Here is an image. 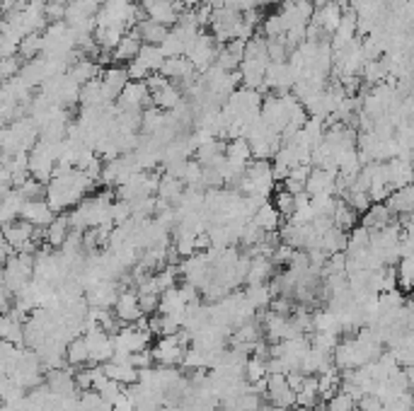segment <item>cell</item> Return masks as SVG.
Wrapping results in <instances>:
<instances>
[{
    "mask_svg": "<svg viewBox=\"0 0 414 411\" xmlns=\"http://www.w3.org/2000/svg\"><path fill=\"white\" fill-rule=\"evenodd\" d=\"M245 382L247 385H257V382H264L269 377V365L264 358H257V356H250L247 363H245V372H243Z\"/></svg>",
    "mask_w": 414,
    "mask_h": 411,
    "instance_id": "cb8c5ba5",
    "label": "cell"
},
{
    "mask_svg": "<svg viewBox=\"0 0 414 411\" xmlns=\"http://www.w3.org/2000/svg\"><path fill=\"white\" fill-rule=\"evenodd\" d=\"M114 314H117V319L124 324V327H126V324H136L141 317H146V314L141 312V305H138V290H133V288L119 290L117 305H114Z\"/></svg>",
    "mask_w": 414,
    "mask_h": 411,
    "instance_id": "3957f363",
    "label": "cell"
},
{
    "mask_svg": "<svg viewBox=\"0 0 414 411\" xmlns=\"http://www.w3.org/2000/svg\"><path fill=\"white\" fill-rule=\"evenodd\" d=\"M337 174H339V172H330V169L312 167L310 179H308V184H305V191L310 193V196H320V193H335Z\"/></svg>",
    "mask_w": 414,
    "mask_h": 411,
    "instance_id": "52a82bcc",
    "label": "cell"
},
{
    "mask_svg": "<svg viewBox=\"0 0 414 411\" xmlns=\"http://www.w3.org/2000/svg\"><path fill=\"white\" fill-rule=\"evenodd\" d=\"M46 187H49V184H44V182H39V179L30 177L20 189H17V191H20L27 201H41V198H46Z\"/></svg>",
    "mask_w": 414,
    "mask_h": 411,
    "instance_id": "4dcf8cb0",
    "label": "cell"
},
{
    "mask_svg": "<svg viewBox=\"0 0 414 411\" xmlns=\"http://www.w3.org/2000/svg\"><path fill=\"white\" fill-rule=\"evenodd\" d=\"M107 104H112V102H107L102 77L85 82L83 90H80V106H83V109H102V106H107Z\"/></svg>",
    "mask_w": 414,
    "mask_h": 411,
    "instance_id": "7c38bea8",
    "label": "cell"
},
{
    "mask_svg": "<svg viewBox=\"0 0 414 411\" xmlns=\"http://www.w3.org/2000/svg\"><path fill=\"white\" fill-rule=\"evenodd\" d=\"M281 220H283V216L279 213V208L274 206V201H267L257 211V216H254V222H257L264 232H279V230H281V225H283Z\"/></svg>",
    "mask_w": 414,
    "mask_h": 411,
    "instance_id": "ffe728a7",
    "label": "cell"
},
{
    "mask_svg": "<svg viewBox=\"0 0 414 411\" xmlns=\"http://www.w3.org/2000/svg\"><path fill=\"white\" fill-rule=\"evenodd\" d=\"M133 29L138 32V37H141L143 44H153V46H160V44L167 39V34H170V27H165V24L156 22V19H151V17L138 22Z\"/></svg>",
    "mask_w": 414,
    "mask_h": 411,
    "instance_id": "2e32d148",
    "label": "cell"
},
{
    "mask_svg": "<svg viewBox=\"0 0 414 411\" xmlns=\"http://www.w3.org/2000/svg\"><path fill=\"white\" fill-rule=\"evenodd\" d=\"M122 382H117V380H107L104 382V387L100 390V396H102L107 404H114V401L119 399V394H122Z\"/></svg>",
    "mask_w": 414,
    "mask_h": 411,
    "instance_id": "d590c367",
    "label": "cell"
},
{
    "mask_svg": "<svg viewBox=\"0 0 414 411\" xmlns=\"http://www.w3.org/2000/svg\"><path fill=\"white\" fill-rule=\"evenodd\" d=\"M325 411H359V401L346 390H339L325 401Z\"/></svg>",
    "mask_w": 414,
    "mask_h": 411,
    "instance_id": "83f0119b",
    "label": "cell"
},
{
    "mask_svg": "<svg viewBox=\"0 0 414 411\" xmlns=\"http://www.w3.org/2000/svg\"><path fill=\"white\" fill-rule=\"evenodd\" d=\"M22 66H25V61H22L20 56L3 58V66H0V73H3V82H6V80H12V77L20 75Z\"/></svg>",
    "mask_w": 414,
    "mask_h": 411,
    "instance_id": "836d02e7",
    "label": "cell"
},
{
    "mask_svg": "<svg viewBox=\"0 0 414 411\" xmlns=\"http://www.w3.org/2000/svg\"><path fill=\"white\" fill-rule=\"evenodd\" d=\"M252 259V256H250ZM274 276V261L269 256H254L252 264H250V274H247V285H259L267 283L269 278Z\"/></svg>",
    "mask_w": 414,
    "mask_h": 411,
    "instance_id": "44dd1931",
    "label": "cell"
},
{
    "mask_svg": "<svg viewBox=\"0 0 414 411\" xmlns=\"http://www.w3.org/2000/svg\"><path fill=\"white\" fill-rule=\"evenodd\" d=\"M66 363L70 367H85L90 365V346L85 341V336L70 338V343L66 346Z\"/></svg>",
    "mask_w": 414,
    "mask_h": 411,
    "instance_id": "d6986e66",
    "label": "cell"
},
{
    "mask_svg": "<svg viewBox=\"0 0 414 411\" xmlns=\"http://www.w3.org/2000/svg\"><path fill=\"white\" fill-rule=\"evenodd\" d=\"M39 53H44V32H35V34L22 37V41H20V58L22 61L39 58Z\"/></svg>",
    "mask_w": 414,
    "mask_h": 411,
    "instance_id": "484cf974",
    "label": "cell"
},
{
    "mask_svg": "<svg viewBox=\"0 0 414 411\" xmlns=\"http://www.w3.org/2000/svg\"><path fill=\"white\" fill-rule=\"evenodd\" d=\"M138 61H143V66L151 73H160L162 66H165V53H162L160 46H153V44H143L141 53H138Z\"/></svg>",
    "mask_w": 414,
    "mask_h": 411,
    "instance_id": "d4e9b609",
    "label": "cell"
},
{
    "mask_svg": "<svg viewBox=\"0 0 414 411\" xmlns=\"http://www.w3.org/2000/svg\"><path fill=\"white\" fill-rule=\"evenodd\" d=\"M225 8L235 10V12H247V10H254L257 8V3L254 0H225Z\"/></svg>",
    "mask_w": 414,
    "mask_h": 411,
    "instance_id": "f35d334b",
    "label": "cell"
},
{
    "mask_svg": "<svg viewBox=\"0 0 414 411\" xmlns=\"http://www.w3.org/2000/svg\"><path fill=\"white\" fill-rule=\"evenodd\" d=\"M225 157L240 164H250V160H252V145H250V140L247 138L230 140L228 148H225Z\"/></svg>",
    "mask_w": 414,
    "mask_h": 411,
    "instance_id": "4316f807",
    "label": "cell"
},
{
    "mask_svg": "<svg viewBox=\"0 0 414 411\" xmlns=\"http://www.w3.org/2000/svg\"><path fill=\"white\" fill-rule=\"evenodd\" d=\"M180 104H182V87L177 85V82H170L165 90L153 95V106H158V109L162 111H172Z\"/></svg>",
    "mask_w": 414,
    "mask_h": 411,
    "instance_id": "7402d4cb",
    "label": "cell"
},
{
    "mask_svg": "<svg viewBox=\"0 0 414 411\" xmlns=\"http://www.w3.org/2000/svg\"><path fill=\"white\" fill-rule=\"evenodd\" d=\"M104 68L100 66L97 61H93V58H78V61L70 66L68 75L73 77L75 82H80V85H85V82L90 80H97V77H102Z\"/></svg>",
    "mask_w": 414,
    "mask_h": 411,
    "instance_id": "e0dca14e",
    "label": "cell"
},
{
    "mask_svg": "<svg viewBox=\"0 0 414 411\" xmlns=\"http://www.w3.org/2000/svg\"><path fill=\"white\" fill-rule=\"evenodd\" d=\"M25 203H27V198L22 196L17 189L3 193V201H0V220H3V225H6V222L20 220L22 211H25Z\"/></svg>",
    "mask_w": 414,
    "mask_h": 411,
    "instance_id": "8fae6325",
    "label": "cell"
},
{
    "mask_svg": "<svg viewBox=\"0 0 414 411\" xmlns=\"http://www.w3.org/2000/svg\"><path fill=\"white\" fill-rule=\"evenodd\" d=\"M267 401L272 406H283V409H296L298 394L288 385V377L283 372H272L267 377Z\"/></svg>",
    "mask_w": 414,
    "mask_h": 411,
    "instance_id": "7a4b0ae2",
    "label": "cell"
},
{
    "mask_svg": "<svg viewBox=\"0 0 414 411\" xmlns=\"http://www.w3.org/2000/svg\"><path fill=\"white\" fill-rule=\"evenodd\" d=\"M269 5H276V8H281V5H283V0H269Z\"/></svg>",
    "mask_w": 414,
    "mask_h": 411,
    "instance_id": "7bdbcfd3",
    "label": "cell"
},
{
    "mask_svg": "<svg viewBox=\"0 0 414 411\" xmlns=\"http://www.w3.org/2000/svg\"><path fill=\"white\" fill-rule=\"evenodd\" d=\"M257 3V8H264V5H269V0H254Z\"/></svg>",
    "mask_w": 414,
    "mask_h": 411,
    "instance_id": "ee69618b",
    "label": "cell"
},
{
    "mask_svg": "<svg viewBox=\"0 0 414 411\" xmlns=\"http://www.w3.org/2000/svg\"><path fill=\"white\" fill-rule=\"evenodd\" d=\"M138 305H141V312L146 314V317H153L156 312H160V295L158 293L138 295Z\"/></svg>",
    "mask_w": 414,
    "mask_h": 411,
    "instance_id": "d6a6232c",
    "label": "cell"
},
{
    "mask_svg": "<svg viewBox=\"0 0 414 411\" xmlns=\"http://www.w3.org/2000/svg\"><path fill=\"white\" fill-rule=\"evenodd\" d=\"M49 3H61V5H66V8H68V5L78 3V0H49Z\"/></svg>",
    "mask_w": 414,
    "mask_h": 411,
    "instance_id": "60d3db41",
    "label": "cell"
},
{
    "mask_svg": "<svg viewBox=\"0 0 414 411\" xmlns=\"http://www.w3.org/2000/svg\"><path fill=\"white\" fill-rule=\"evenodd\" d=\"M185 56L191 61V66L196 68V73H206L211 66H216V58H218V41H216L214 34L201 32L199 37L187 46Z\"/></svg>",
    "mask_w": 414,
    "mask_h": 411,
    "instance_id": "6da1fadb",
    "label": "cell"
},
{
    "mask_svg": "<svg viewBox=\"0 0 414 411\" xmlns=\"http://www.w3.org/2000/svg\"><path fill=\"white\" fill-rule=\"evenodd\" d=\"M359 218H361V213L356 211L349 201H344V198L337 201V208H335V213H332V222H335L339 230L351 232L356 225H359Z\"/></svg>",
    "mask_w": 414,
    "mask_h": 411,
    "instance_id": "ac0fdd59",
    "label": "cell"
},
{
    "mask_svg": "<svg viewBox=\"0 0 414 411\" xmlns=\"http://www.w3.org/2000/svg\"><path fill=\"white\" fill-rule=\"evenodd\" d=\"M162 75L170 77L172 82H187L191 77H196V68L191 66V61L187 56H177V58H167L165 66H162Z\"/></svg>",
    "mask_w": 414,
    "mask_h": 411,
    "instance_id": "9c48e42d",
    "label": "cell"
},
{
    "mask_svg": "<svg viewBox=\"0 0 414 411\" xmlns=\"http://www.w3.org/2000/svg\"><path fill=\"white\" fill-rule=\"evenodd\" d=\"M397 285L407 293H414V256H402L397 264Z\"/></svg>",
    "mask_w": 414,
    "mask_h": 411,
    "instance_id": "f1b7e54d",
    "label": "cell"
},
{
    "mask_svg": "<svg viewBox=\"0 0 414 411\" xmlns=\"http://www.w3.org/2000/svg\"><path fill=\"white\" fill-rule=\"evenodd\" d=\"M70 220H68V213H61V216H56V220L51 222L49 227H46V245L51 247V249H61V247L66 245V240L70 237Z\"/></svg>",
    "mask_w": 414,
    "mask_h": 411,
    "instance_id": "9a60e30c",
    "label": "cell"
},
{
    "mask_svg": "<svg viewBox=\"0 0 414 411\" xmlns=\"http://www.w3.org/2000/svg\"><path fill=\"white\" fill-rule=\"evenodd\" d=\"M390 222H395V213L390 211L388 203H373V206L364 213V222H361V225H366L370 232H375V230L388 227Z\"/></svg>",
    "mask_w": 414,
    "mask_h": 411,
    "instance_id": "5bb4252c",
    "label": "cell"
},
{
    "mask_svg": "<svg viewBox=\"0 0 414 411\" xmlns=\"http://www.w3.org/2000/svg\"><path fill=\"white\" fill-rule=\"evenodd\" d=\"M131 82V75H129V68L122 66V63H114V66L104 68L102 73V85H104V95H107V102H117L122 97V92L126 90V85Z\"/></svg>",
    "mask_w": 414,
    "mask_h": 411,
    "instance_id": "277c9868",
    "label": "cell"
},
{
    "mask_svg": "<svg viewBox=\"0 0 414 411\" xmlns=\"http://www.w3.org/2000/svg\"><path fill=\"white\" fill-rule=\"evenodd\" d=\"M293 411H317V409H310V406H296Z\"/></svg>",
    "mask_w": 414,
    "mask_h": 411,
    "instance_id": "b9f144b4",
    "label": "cell"
},
{
    "mask_svg": "<svg viewBox=\"0 0 414 411\" xmlns=\"http://www.w3.org/2000/svg\"><path fill=\"white\" fill-rule=\"evenodd\" d=\"M22 220L32 222L37 227H49L56 220V211L49 206L46 198H41V201H27L25 211H22Z\"/></svg>",
    "mask_w": 414,
    "mask_h": 411,
    "instance_id": "8992f818",
    "label": "cell"
},
{
    "mask_svg": "<svg viewBox=\"0 0 414 411\" xmlns=\"http://www.w3.org/2000/svg\"><path fill=\"white\" fill-rule=\"evenodd\" d=\"M114 411H136V396L131 394V392H122L119 394V399L112 404Z\"/></svg>",
    "mask_w": 414,
    "mask_h": 411,
    "instance_id": "74e56055",
    "label": "cell"
},
{
    "mask_svg": "<svg viewBox=\"0 0 414 411\" xmlns=\"http://www.w3.org/2000/svg\"><path fill=\"white\" fill-rule=\"evenodd\" d=\"M269 63H272V61H254V58H245L243 66H240V75H243V87H247V90H259V92H262Z\"/></svg>",
    "mask_w": 414,
    "mask_h": 411,
    "instance_id": "5b68a950",
    "label": "cell"
},
{
    "mask_svg": "<svg viewBox=\"0 0 414 411\" xmlns=\"http://www.w3.org/2000/svg\"><path fill=\"white\" fill-rule=\"evenodd\" d=\"M344 201H349L359 213H366L370 206H373V198H370L368 191H349V196H346Z\"/></svg>",
    "mask_w": 414,
    "mask_h": 411,
    "instance_id": "e575fe53",
    "label": "cell"
},
{
    "mask_svg": "<svg viewBox=\"0 0 414 411\" xmlns=\"http://www.w3.org/2000/svg\"><path fill=\"white\" fill-rule=\"evenodd\" d=\"M204 5H209V8L218 10V8H225V0H201Z\"/></svg>",
    "mask_w": 414,
    "mask_h": 411,
    "instance_id": "ab89813d",
    "label": "cell"
},
{
    "mask_svg": "<svg viewBox=\"0 0 414 411\" xmlns=\"http://www.w3.org/2000/svg\"><path fill=\"white\" fill-rule=\"evenodd\" d=\"M160 48H162V53H165V58H177V56H185L187 53V44L182 41L172 29H170V34H167L165 41L160 44Z\"/></svg>",
    "mask_w": 414,
    "mask_h": 411,
    "instance_id": "1f68e13d",
    "label": "cell"
},
{
    "mask_svg": "<svg viewBox=\"0 0 414 411\" xmlns=\"http://www.w3.org/2000/svg\"><path fill=\"white\" fill-rule=\"evenodd\" d=\"M274 206L279 208V213H281L283 218H288V220H291L293 213H296V196H293V193H288L281 184H276V191H274Z\"/></svg>",
    "mask_w": 414,
    "mask_h": 411,
    "instance_id": "f546056e",
    "label": "cell"
},
{
    "mask_svg": "<svg viewBox=\"0 0 414 411\" xmlns=\"http://www.w3.org/2000/svg\"><path fill=\"white\" fill-rule=\"evenodd\" d=\"M153 348H148V351H136L131 353V358H129V363H131L133 367H138V370H146V367L153 365Z\"/></svg>",
    "mask_w": 414,
    "mask_h": 411,
    "instance_id": "8d00e7d4",
    "label": "cell"
},
{
    "mask_svg": "<svg viewBox=\"0 0 414 411\" xmlns=\"http://www.w3.org/2000/svg\"><path fill=\"white\" fill-rule=\"evenodd\" d=\"M341 17H344V10H341L337 3H330V5H325V8L315 10V15H312V22L320 24L322 32H325L327 37H332V34L339 29Z\"/></svg>",
    "mask_w": 414,
    "mask_h": 411,
    "instance_id": "30bf717a",
    "label": "cell"
},
{
    "mask_svg": "<svg viewBox=\"0 0 414 411\" xmlns=\"http://www.w3.org/2000/svg\"><path fill=\"white\" fill-rule=\"evenodd\" d=\"M141 37H138L136 29L124 34V39L119 41V46L114 48V63H122V66H129L131 61H136L138 53H141Z\"/></svg>",
    "mask_w": 414,
    "mask_h": 411,
    "instance_id": "ba28073f",
    "label": "cell"
},
{
    "mask_svg": "<svg viewBox=\"0 0 414 411\" xmlns=\"http://www.w3.org/2000/svg\"><path fill=\"white\" fill-rule=\"evenodd\" d=\"M126 29L124 27H97L95 29V44L100 48H107V51H114L119 46V41L124 39Z\"/></svg>",
    "mask_w": 414,
    "mask_h": 411,
    "instance_id": "603a6c76",
    "label": "cell"
},
{
    "mask_svg": "<svg viewBox=\"0 0 414 411\" xmlns=\"http://www.w3.org/2000/svg\"><path fill=\"white\" fill-rule=\"evenodd\" d=\"M104 372H107L109 380H117L122 385H138L141 382V370L133 367L131 363H117V361H109L104 363Z\"/></svg>",
    "mask_w": 414,
    "mask_h": 411,
    "instance_id": "4fadbf2b",
    "label": "cell"
}]
</instances>
